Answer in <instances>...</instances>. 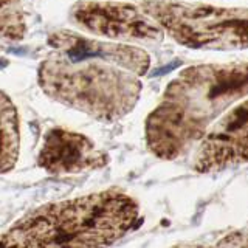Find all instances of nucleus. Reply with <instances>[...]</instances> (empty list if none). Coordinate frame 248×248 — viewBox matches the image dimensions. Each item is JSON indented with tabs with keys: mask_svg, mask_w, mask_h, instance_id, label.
<instances>
[{
	"mask_svg": "<svg viewBox=\"0 0 248 248\" xmlns=\"http://www.w3.org/2000/svg\"><path fill=\"white\" fill-rule=\"evenodd\" d=\"M108 163L107 154L89 137L54 127L45 134L37 165L50 175H75L96 170Z\"/></svg>",
	"mask_w": 248,
	"mask_h": 248,
	"instance_id": "nucleus-7",
	"label": "nucleus"
},
{
	"mask_svg": "<svg viewBox=\"0 0 248 248\" xmlns=\"http://www.w3.org/2000/svg\"><path fill=\"white\" fill-rule=\"evenodd\" d=\"M19 113L13 99L0 90V174L14 169L19 158Z\"/></svg>",
	"mask_w": 248,
	"mask_h": 248,
	"instance_id": "nucleus-8",
	"label": "nucleus"
},
{
	"mask_svg": "<svg viewBox=\"0 0 248 248\" xmlns=\"http://www.w3.org/2000/svg\"><path fill=\"white\" fill-rule=\"evenodd\" d=\"M220 247H248V234L245 231H240V232H232V234L225 236V239L222 242H219Z\"/></svg>",
	"mask_w": 248,
	"mask_h": 248,
	"instance_id": "nucleus-9",
	"label": "nucleus"
},
{
	"mask_svg": "<svg viewBox=\"0 0 248 248\" xmlns=\"http://www.w3.org/2000/svg\"><path fill=\"white\" fill-rule=\"evenodd\" d=\"M53 50L37 70L42 92L59 104L98 121L113 123L132 112L141 95L151 58L129 44L87 39L72 31L48 36Z\"/></svg>",
	"mask_w": 248,
	"mask_h": 248,
	"instance_id": "nucleus-1",
	"label": "nucleus"
},
{
	"mask_svg": "<svg viewBox=\"0 0 248 248\" xmlns=\"http://www.w3.org/2000/svg\"><path fill=\"white\" fill-rule=\"evenodd\" d=\"M248 163V99L234 106L208 130L194 157L200 174L220 172Z\"/></svg>",
	"mask_w": 248,
	"mask_h": 248,
	"instance_id": "nucleus-6",
	"label": "nucleus"
},
{
	"mask_svg": "<svg viewBox=\"0 0 248 248\" xmlns=\"http://www.w3.org/2000/svg\"><path fill=\"white\" fill-rule=\"evenodd\" d=\"M140 8L163 33L186 48H248L247 8H220L177 0H146Z\"/></svg>",
	"mask_w": 248,
	"mask_h": 248,
	"instance_id": "nucleus-4",
	"label": "nucleus"
},
{
	"mask_svg": "<svg viewBox=\"0 0 248 248\" xmlns=\"http://www.w3.org/2000/svg\"><path fill=\"white\" fill-rule=\"evenodd\" d=\"M6 46H8V45H5L3 42H0V53L5 51V50H6Z\"/></svg>",
	"mask_w": 248,
	"mask_h": 248,
	"instance_id": "nucleus-10",
	"label": "nucleus"
},
{
	"mask_svg": "<svg viewBox=\"0 0 248 248\" xmlns=\"http://www.w3.org/2000/svg\"><path fill=\"white\" fill-rule=\"evenodd\" d=\"M137 202L118 189L46 203L0 232V247H107L134 230Z\"/></svg>",
	"mask_w": 248,
	"mask_h": 248,
	"instance_id": "nucleus-3",
	"label": "nucleus"
},
{
	"mask_svg": "<svg viewBox=\"0 0 248 248\" xmlns=\"http://www.w3.org/2000/svg\"><path fill=\"white\" fill-rule=\"evenodd\" d=\"M248 96V62L185 68L146 120V144L155 157L175 160L208 134L216 118Z\"/></svg>",
	"mask_w": 248,
	"mask_h": 248,
	"instance_id": "nucleus-2",
	"label": "nucleus"
},
{
	"mask_svg": "<svg viewBox=\"0 0 248 248\" xmlns=\"http://www.w3.org/2000/svg\"><path fill=\"white\" fill-rule=\"evenodd\" d=\"M70 17L89 33L113 41L152 42L163 36V30L141 8L129 3L82 0L73 5Z\"/></svg>",
	"mask_w": 248,
	"mask_h": 248,
	"instance_id": "nucleus-5",
	"label": "nucleus"
}]
</instances>
